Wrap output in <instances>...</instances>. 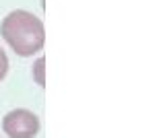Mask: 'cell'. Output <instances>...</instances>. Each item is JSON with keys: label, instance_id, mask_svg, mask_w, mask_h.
I'll use <instances>...</instances> for the list:
<instances>
[{"label": "cell", "instance_id": "cell-1", "mask_svg": "<svg viewBox=\"0 0 149 138\" xmlns=\"http://www.w3.org/2000/svg\"><path fill=\"white\" fill-rule=\"evenodd\" d=\"M0 31L6 43L19 56H33L44 48L46 41V29L42 19L27 10H13L10 14H6Z\"/></svg>", "mask_w": 149, "mask_h": 138}, {"label": "cell", "instance_id": "cell-3", "mask_svg": "<svg viewBox=\"0 0 149 138\" xmlns=\"http://www.w3.org/2000/svg\"><path fill=\"white\" fill-rule=\"evenodd\" d=\"M6 70H8V58H6L4 50L0 48V81L6 76Z\"/></svg>", "mask_w": 149, "mask_h": 138}, {"label": "cell", "instance_id": "cell-2", "mask_svg": "<svg viewBox=\"0 0 149 138\" xmlns=\"http://www.w3.org/2000/svg\"><path fill=\"white\" fill-rule=\"evenodd\" d=\"M2 128L10 138H35L40 132V120L29 109H13L4 115Z\"/></svg>", "mask_w": 149, "mask_h": 138}]
</instances>
